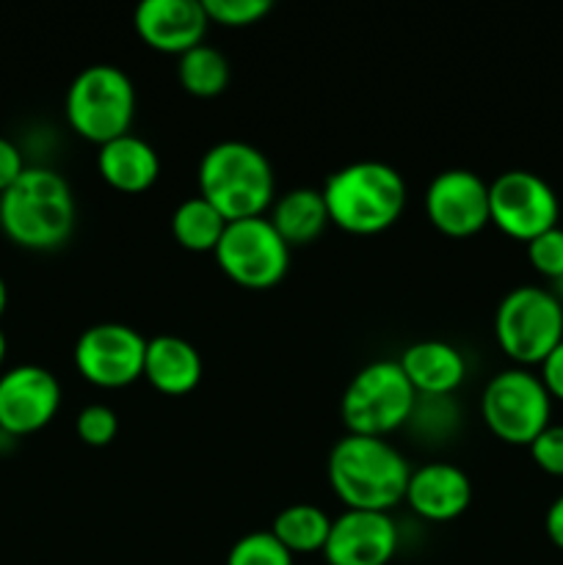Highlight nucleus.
Instances as JSON below:
<instances>
[{"label":"nucleus","instance_id":"nucleus-23","mask_svg":"<svg viewBox=\"0 0 563 565\" xmlns=\"http://www.w3.org/2000/svg\"><path fill=\"white\" fill-rule=\"evenodd\" d=\"M177 58V81L193 97H219L230 86V61L213 44L202 42Z\"/></svg>","mask_w":563,"mask_h":565},{"label":"nucleus","instance_id":"nucleus-29","mask_svg":"<svg viewBox=\"0 0 563 565\" xmlns=\"http://www.w3.org/2000/svg\"><path fill=\"white\" fill-rule=\"evenodd\" d=\"M28 166L25 160H22L20 147H17L11 138L0 136V193L9 191V188L20 180V174Z\"/></svg>","mask_w":563,"mask_h":565},{"label":"nucleus","instance_id":"nucleus-15","mask_svg":"<svg viewBox=\"0 0 563 565\" xmlns=\"http://www.w3.org/2000/svg\"><path fill=\"white\" fill-rule=\"evenodd\" d=\"M132 25L147 47L182 55L204 42L210 20L202 0H141Z\"/></svg>","mask_w":563,"mask_h":565},{"label":"nucleus","instance_id":"nucleus-32","mask_svg":"<svg viewBox=\"0 0 563 565\" xmlns=\"http://www.w3.org/2000/svg\"><path fill=\"white\" fill-rule=\"evenodd\" d=\"M6 307H9V287H6L3 276H0V315L6 312Z\"/></svg>","mask_w":563,"mask_h":565},{"label":"nucleus","instance_id":"nucleus-6","mask_svg":"<svg viewBox=\"0 0 563 565\" xmlns=\"http://www.w3.org/2000/svg\"><path fill=\"white\" fill-rule=\"evenodd\" d=\"M417 403V392L408 384L397 359H375L364 364L340 401V417L348 434L381 436L408 425Z\"/></svg>","mask_w":563,"mask_h":565},{"label":"nucleus","instance_id":"nucleus-16","mask_svg":"<svg viewBox=\"0 0 563 565\" xmlns=\"http://www.w3.org/2000/svg\"><path fill=\"white\" fill-rule=\"evenodd\" d=\"M403 500L428 522H450L461 516L472 502V480L456 463L431 461L412 469Z\"/></svg>","mask_w":563,"mask_h":565},{"label":"nucleus","instance_id":"nucleus-25","mask_svg":"<svg viewBox=\"0 0 563 565\" xmlns=\"http://www.w3.org/2000/svg\"><path fill=\"white\" fill-rule=\"evenodd\" d=\"M210 22H219L224 28H246L265 20L274 9L270 0H202Z\"/></svg>","mask_w":563,"mask_h":565},{"label":"nucleus","instance_id":"nucleus-30","mask_svg":"<svg viewBox=\"0 0 563 565\" xmlns=\"http://www.w3.org/2000/svg\"><path fill=\"white\" fill-rule=\"evenodd\" d=\"M541 381H544L546 392H550L552 401L563 403V340L557 342L555 351L541 362Z\"/></svg>","mask_w":563,"mask_h":565},{"label":"nucleus","instance_id":"nucleus-19","mask_svg":"<svg viewBox=\"0 0 563 565\" xmlns=\"http://www.w3.org/2000/svg\"><path fill=\"white\" fill-rule=\"evenodd\" d=\"M397 362L417 395H453L467 379L464 353L445 340H417Z\"/></svg>","mask_w":563,"mask_h":565},{"label":"nucleus","instance_id":"nucleus-11","mask_svg":"<svg viewBox=\"0 0 563 565\" xmlns=\"http://www.w3.org/2000/svg\"><path fill=\"white\" fill-rule=\"evenodd\" d=\"M147 337L127 323H94L77 337L75 367L88 384L103 390H119L144 379Z\"/></svg>","mask_w":563,"mask_h":565},{"label":"nucleus","instance_id":"nucleus-9","mask_svg":"<svg viewBox=\"0 0 563 565\" xmlns=\"http://www.w3.org/2000/svg\"><path fill=\"white\" fill-rule=\"evenodd\" d=\"M213 254L219 268L246 290L276 287L290 268V246L265 215L226 221Z\"/></svg>","mask_w":563,"mask_h":565},{"label":"nucleus","instance_id":"nucleus-17","mask_svg":"<svg viewBox=\"0 0 563 565\" xmlns=\"http://www.w3.org/2000/svg\"><path fill=\"white\" fill-rule=\"evenodd\" d=\"M204 373L202 353L180 334H155L147 342L144 379L163 395H188L199 386Z\"/></svg>","mask_w":563,"mask_h":565},{"label":"nucleus","instance_id":"nucleus-31","mask_svg":"<svg viewBox=\"0 0 563 565\" xmlns=\"http://www.w3.org/2000/svg\"><path fill=\"white\" fill-rule=\"evenodd\" d=\"M544 530L550 535L552 544L557 550H563V494L557 500H552V505L546 508V516H544Z\"/></svg>","mask_w":563,"mask_h":565},{"label":"nucleus","instance_id":"nucleus-1","mask_svg":"<svg viewBox=\"0 0 563 565\" xmlns=\"http://www.w3.org/2000/svg\"><path fill=\"white\" fill-rule=\"evenodd\" d=\"M326 475L346 508L390 513L406 497L412 467L392 441L346 434L329 450Z\"/></svg>","mask_w":563,"mask_h":565},{"label":"nucleus","instance_id":"nucleus-14","mask_svg":"<svg viewBox=\"0 0 563 565\" xmlns=\"http://www.w3.org/2000/svg\"><path fill=\"white\" fill-rule=\"evenodd\" d=\"M397 552V524L384 511L346 508L331 519V533L323 546L329 565H386Z\"/></svg>","mask_w":563,"mask_h":565},{"label":"nucleus","instance_id":"nucleus-12","mask_svg":"<svg viewBox=\"0 0 563 565\" xmlns=\"http://www.w3.org/2000/svg\"><path fill=\"white\" fill-rule=\"evenodd\" d=\"M61 408V384L47 367L17 364L0 373V430L11 439L50 425Z\"/></svg>","mask_w":563,"mask_h":565},{"label":"nucleus","instance_id":"nucleus-27","mask_svg":"<svg viewBox=\"0 0 563 565\" xmlns=\"http://www.w3.org/2000/svg\"><path fill=\"white\" fill-rule=\"evenodd\" d=\"M528 246V259L541 276L557 281L563 279V230L561 226H552V230L541 232L539 237H533Z\"/></svg>","mask_w":563,"mask_h":565},{"label":"nucleus","instance_id":"nucleus-26","mask_svg":"<svg viewBox=\"0 0 563 565\" xmlns=\"http://www.w3.org/2000/svg\"><path fill=\"white\" fill-rule=\"evenodd\" d=\"M75 430L81 436L83 445L88 447H105L116 439L119 434V417L110 406L105 403H88L86 408H81L75 419Z\"/></svg>","mask_w":563,"mask_h":565},{"label":"nucleus","instance_id":"nucleus-4","mask_svg":"<svg viewBox=\"0 0 563 565\" xmlns=\"http://www.w3.org/2000/svg\"><path fill=\"white\" fill-rule=\"evenodd\" d=\"M199 196L226 221L263 215L276 199V177L268 154L248 141L226 138L199 160Z\"/></svg>","mask_w":563,"mask_h":565},{"label":"nucleus","instance_id":"nucleus-3","mask_svg":"<svg viewBox=\"0 0 563 565\" xmlns=\"http://www.w3.org/2000/svg\"><path fill=\"white\" fill-rule=\"evenodd\" d=\"M323 193L329 221L351 235H375L401 218L406 182L386 160H353L326 177Z\"/></svg>","mask_w":563,"mask_h":565},{"label":"nucleus","instance_id":"nucleus-18","mask_svg":"<svg viewBox=\"0 0 563 565\" xmlns=\"http://www.w3.org/2000/svg\"><path fill=\"white\" fill-rule=\"evenodd\" d=\"M97 171L116 191L141 193L158 182L160 154L147 138L125 132L97 149Z\"/></svg>","mask_w":563,"mask_h":565},{"label":"nucleus","instance_id":"nucleus-28","mask_svg":"<svg viewBox=\"0 0 563 565\" xmlns=\"http://www.w3.org/2000/svg\"><path fill=\"white\" fill-rule=\"evenodd\" d=\"M530 456L535 467L546 475L563 478V425H546L533 441H530Z\"/></svg>","mask_w":563,"mask_h":565},{"label":"nucleus","instance_id":"nucleus-24","mask_svg":"<svg viewBox=\"0 0 563 565\" xmlns=\"http://www.w3.org/2000/svg\"><path fill=\"white\" fill-rule=\"evenodd\" d=\"M226 565H293V552L270 530H254L232 544Z\"/></svg>","mask_w":563,"mask_h":565},{"label":"nucleus","instance_id":"nucleus-7","mask_svg":"<svg viewBox=\"0 0 563 565\" xmlns=\"http://www.w3.org/2000/svg\"><path fill=\"white\" fill-rule=\"evenodd\" d=\"M495 337L519 367L541 364L563 340V301L546 287H513L497 303Z\"/></svg>","mask_w":563,"mask_h":565},{"label":"nucleus","instance_id":"nucleus-22","mask_svg":"<svg viewBox=\"0 0 563 565\" xmlns=\"http://www.w3.org/2000/svg\"><path fill=\"white\" fill-rule=\"evenodd\" d=\"M226 218L204 196H188L171 213V235L188 252H215Z\"/></svg>","mask_w":563,"mask_h":565},{"label":"nucleus","instance_id":"nucleus-21","mask_svg":"<svg viewBox=\"0 0 563 565\" xmlns=\"http://www.w3.org/2000/svg\"><path fill=\"white\" fill-rule=\"evenodd\" d=\"M270 533L293 552V555H309L323 552L331 533V516L312 502H296L282 508L270 522Z\"/></svg>","mask_w":563,"mask_h":565},{"label":"nucleus","instance_id":"nucleus-13","mask_svg":"<svg viewBox=\"0 0 563 565\" xmlns=\"http://www.w3.org/2000/svg\"><path fill=\"white\" fill-rule=\"evenodd\" d=\"M425 215L450 237H469L489 221V182L469 169H445L425 188Z\"/></svg>","mask_w":563,"mask_h":565},{"label":"nucleus","instance_id":"nucleus-33","mask_svg":"<svg viewBox=\"0 0 563 565\" xmlns=\"http://www.w3.org/2000/svg\"><path fill=\"white\" fill-rule=\"evenodd\" d=\"M6 351H9V342H6V334H3V329H0V370H3V362H6Z\"/></svg>","mask_w":563,"mask_h":565},{"label":"nucleus","instance_id":"nucleus-20","mask_svg":"<svg viewBox=\"0 0 563 565\" xmlns=\"http://www.w3.org/2000/svg\"><path fill=\"white\" fill-rule=\"evenodd\" d=\"M270 224L276 226L282 241L290 248L318 241L326 224H331L323 193L318 188H293V191H285L270 204Z\"/></svg>","mask_w":563,"mask_h":565},{"label":"nucleus","instance_id":"nucleus-10","mask_svg":"<svg viewBox=\"0 0 563 565\" xmlns=\"http://www.w3.org/2000/svg\"><path fill=\"white\" fill-rule=\"evenodd\" d=\"M561 202L544 177L511 169L489 182V221L513 241L530 243L557 226Z\"/></svg>","mask_w":563,"mask_h":565},{"label":"nucleus","instance_id":"nucleus-2","mask_svg":"<svg viewBox=\"0 0 563 565\" xmlns=\"http://www.w3.org/2000/svg\"><path fill=\"white\" fill-rule=\"evenodd\" d=\"M77 207L66 177L44 166H28L20 180L0 193V230L31 252H50L70 241Z\"/></svg>","mask_w":563,"mask_h":565},{"label":"nucleus","instance_id":"nucleus-5","mask_svg":"<svg viewBox=\"0 0 563 565\" xmlns=\"http://www.w3.org/2000/svg\"><path fill=\"white\" fill-rule=\"evenodd\" d=\"M66 121L86 141L103 147L130 132L136 116L132 77L116 64H92L72 77L64 99Z\"/></svg>","mask_w":563,"mask_h":565},{"label":"nucleus","instance_id":"nucleus-8","mask_svg":"<svg viewBox=\"0 0 563 565\" xmlns=\"http://www.w3.org/2000/svg\"><path fill=\"white\" fill-rule=\"evenodd\" d=\"M484 423L497 439L517 447L530 441L550 425L552 397L541 375L528 367H508L491 375L480 397Z\"/></svg>","mask_w":563,"mask_h":565}]
</instances>
